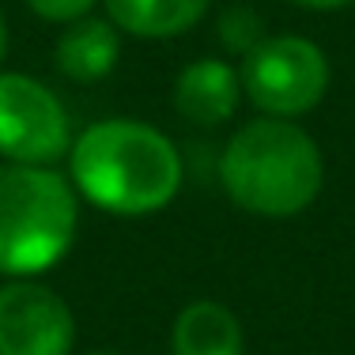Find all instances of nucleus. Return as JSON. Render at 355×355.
I'll return each mask as SVG.
<instances>
[{
    "label": "nucleus",
    "instance_id": "obj_11",
    "mask_svg": "<svg viewBox=\"0 0 355 355\" xmlns=\"http://www.w3.org/2000/svg\"><path fill=\"white\" fill-rule=\"evenodd\" d=\"M219 35H223V46L231 49V53H242V57H246L253 46L265 42L261 19H257V12H250V8H231V12L219 19Z\"/></svg>",
    "mask_w": 355,
    "mask_h": 355
},
{
    "label": "nucleus",
    "instance_id": "obj_2",
    "mask_svg": "<svg viewBox=\"0 0 355 355\" xmlns=\"http://www.w3.org/2000/svg\"><path fill=\"white\" fill-rule=\"evenodd\" d=\"M219 182L227 197L250 216H299L325 182V159L306 129L287 117H257L242 125L223 148Z\"/></svg>",
    "mask_w": 355,
    "mask_h": 355
},
{
    "label": "nucleus",
    "instance_id": "obj_13",
    "mask_svg": "<svg viewBox=\"0 0 355 355\" xmlns=\"http://www.w3.org/2000/svg\"><path fill=\"white\" fill-rule=\"evenodd\" d=\"M299 8H310V12H333V8H348L352 0H291Z\"/></svg>",
    "mask_w": 355,
    "mask_h": 355
},
{
    "label": "nucleus",
    "instance_id": "obj_8",
    "mask_svg": "<svg viewBox=\"0 0 355 355\" xmlns=\"http://www.w3.org/2000/svg\"><path fill=\"white\" fill-rule=\"evenodd\" d=\"M117 57H121V38H117L114 23L95 19V15H83V19L69 23L53 49L57 69H61V76H69L72 83L103 80V76L114 72Z\"/></svg>",
    "mask_w": 355,
    "mask_h": 355
},
{
    "label": "nucleus",
    "instance_id": "obj_5",
    "mask_svg": "<svg viewBox=\"0 0 355 355\" xmlns=\"http://www.w3.org/2000/svg\"><path fill=\"white\" fill-rule=\"evenodd\" d=\"M72 148L64 106L46 83L0 72V155L8 163L49 166Z\"/></svg>",
    "mask_w": 355,
    "mask_h": 355
},
{
    "label": "nucleus",
    "instance_id": "obj_9",
    "mask_svg": "<svg viewBox=\"0 0 355 355\" xmlns=\"http://www.w3.org/2000/svg\"><path fill=\"white\" fill-rule=\"evenodd\" d=\"M242 321L216 299H197L174 318L171 355H242Z\"/></svg>",
    "mask_w": 355,
    "mask_h": 355
},
{
    "label": "nucleus",
    "instance_id": "obj_14",
    "mask_svg": "<svg viewBox=\"0 0 355 355\" xmlns=\"http://www.w3.org/2000/svg\"><path fill=\"white\" fill-rule=\"evenodd\" d=\"M8 53V27H4V15H0V61H4Z\"/></svg>",
    "mask_w": 355,
    "mask_h": 355
},
{
    "label": "nucleus",
    "instance_id": "obj_10",
    "mask_svg": "<svg viewBox=\"0 0 355 355\" xmlns=\"http://www.w3.org/2000/svg\"><path fill=\"white\" fill-rule=\"evenodd\" d=\"M110 23L137 38H174L193 31L208 12V0H106Z\"/></svg>",
    "mask_w": 355,
    "mask_h": 355
},
{
    "label": "nucleus",
    "instance_id": "obj_1",
    "mask_svg": "<svg viewBox=\"0 0 355 355\" xmlns=\"http://www.w3.org/2000/svg\"><path fill=\"white\" fill-rule=\"evenodd\" d=\"M72 182L103 212L151 216L182 189V159L159 129L110 117L76 137Z\"/></svg>",
    "mask_w": 355,
    "mask_h": 355
},
{
    "label": "nucleus",
    "instance_id": "obj_6",
    "mask_svg": "<svg viewBox=\"0 0 355 355\" xmlns=\"http://www.w3.org/2000/svg\"><path fill=\"white\" fill-rule=\"evenodd\" d=\"M76 321L64 299L35 280L0 287V355H69Z\"/></svg>",
    "mask_w": 355,
    "mask_h": 355
},
{
    "label": "nucleus",
    "instance_id": "obj_4",
    "mask_svg": "<svg viewBox=\"0 0 355 355\" xmlns=\"http://www.w3.org/2000/svg\"><path fill=\"white\" fill-rule=\"evenodd\" d=\"M242 91L268 117H299L329 91V57L318 42L276 35L242 57Z\"/></svg>",
    "mask_w": 355,
    "mask_h": 355
},
{
    "label": "nucleus",
    "instance_id": "obj_12",
    "mask_svg": "<svg viewBox=\"0 0 355 355\" xmlns=\"http://www.w3.org/2000/svg\"><path fill=\"white\" fill-rule=\"evenodd\" d=\"M27 8L49 23H76L95 8V0H27Z\"/></svg>",
    "mask_w": 355,
    "mask_h": 355
},
{
    "label": "nucleus",
    "instance_id": "obj_15",
    "mask_svg": "<svg viewBox=\"0 0 355 355\" xmlns=\"http://www.w3.org/2000/svg\"><path fill=\"white\" fill-rule=\"evenodd\" d=\"M83 355H117V352H83Z\"/></svg>",
    "mask_w": 355,
    "mask_h": 355
},
{
    "label": "nucleus",
    "instance_id": "obj_7",
    "mask_svg": "<svg viewBox=\"0 0 355 355\" xmlns=\"http://www.w3.org/2000/svg\"><path fill=\"white\" fill-rule=\"evenodd\" d=\"M242 76L219 57H200L185 64L174 80V106L193 125H223L239 110Z\"/></svg>",
    "mask_w": 355,
    "mask_h": 355
},
{
    "label": "nucleus",
    "instance_id": "obj_3",
    "mask_svg": "<svg viewBox=\"0 0 355 355\" xmlns=\"http://www.w3.org/2000/svg\"><path fill=\"white\" fill-rule=\"evenodd\" d=\"M80 223L76 189L49 166H0V272L38 276L69 253Z\"/></svg>",
    "mask_w": 355,
    "mask_h": 355
}]
</instances>
